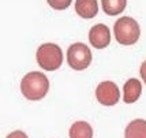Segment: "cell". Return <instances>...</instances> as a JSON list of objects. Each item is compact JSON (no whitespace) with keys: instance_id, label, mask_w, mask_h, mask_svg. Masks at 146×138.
<instances>
[{"instance_id":"cell-1","label":"cell","mask_w":146,"mask_h":138,"mask_svg":"<svg viewBox=\"0 0 146 138\" xmlns=\"http://www.w3.org/2000/svg\"><path fill=\"white\" fill-rule=\"evenodd\" d=\"M48 90H49V81L44 73L33 71L22 78L21 92L27 100H41L46 96Z\"/></svg>"},{"instance_id":"cell-2","label":"cell","mask_w":146,"mask_h":138,"mask_svg":"<svg viewBox=\"0 0 146 138\" xmlns=\"http://www.w3.org/2000/svg\"><path fill=\"white\" fill-rule=\"evenodd\" d=\"M115 38L121 45L135 44L141 36V29L138 22L131 17H121L115 22L113 26Z\"/></svg>"},{"instance_id":"cell-3","label":"cell","mask_w":146,"mask_h":138,"mask_svg":"<svg viewBox=\"0 0 146 138\" xmlns=\"http://www.w3.org/2000/svg\"><path fill=\"white\" fill-rule=\"evenodd\" d=\"M37 63L45 71H55L63 63V52L60 47L53 43H46L38 47L37 49Z\"/></svg>"},{"instance_id":"cell-4","label":"cell","mask_w":146,"mask_h":138,"mask_svg":"<svg viewBox=\"0 0 146 138\" xmlns=\"http://www.w3.org/2000/svg\"><path fill=\"white\" fill-rule=\"evenodd\" d=\"M67 63L71 69L76 71L88 69L92 63V51L83 43H75L70 45L67 51Z\"/></svg>"},{"instance_id":"cell-5","label":"cell","mask_w":146,"mask_h":138,"mask_svg":"<svg viewBox=\"0 0 146 138\" xmlns=\"http://www.w3.org/2000/svg\"><path fill=\"white\" fill-rule=\"evenodd\" d=\"M96 97L100 104L111 107V105L117 104V101L120 100V92L115 82L104 81L96 89Z\"/></svg>"},{"instance_id":"cell-6","label":"cell","mask_w":146,"mask_h":138,"mask_svg":"<svg viewBox=\"0 0 146 138\" xmlns=\"http://www.w3.org/2000/svg\"><path fill=\"white\" fill-rule=\"evenodd\" d=\"M89 41L97 49H102L105 47H108L111 43V31L109 27L104 23H97L92 26L89 31Z\"/></svg>"},{"instance_id":"cell-7","label":"cell","mask_w":146,"mask_h":138,"mask_svg":"<svg viewBox=\"0 0 146 138\" xmlns=\"http://www.w3.org/2000/svg\"><path fill=\"white\" fill-rule=\"evenodd\" d=\"M142 93V83L137 78H131L124 83L123 88V100L127 104H133L141 97Z\"/></svg>"},{"instance_id":"cell-8","label":"cell","mask_w":146,"mask_h":138,"mask_svg":"<svg viewBox=\"0 0 146 138\" xmlns=\"http://www.w3.org/2000/svg\"><path fill=\"white\" fill-rule=\"evenodd\" d=\"M75 11L79 17L85 19L94 18L98 13V3L96 0H76Z\"/></svg>"},{"instance_id":"cell-9","label":"cell","mask_w":146,"mask_h":138,"mask_svg":"<svg viewBox=\"0 0 146 138\" xmlns=\"http://www.w3.org/2000/svg\"><path fill=\"white\" fill-rule=\"evenodd\" d=\"M126 138H146V120L135 119L130 122L124 131Z\"/></svg>"},{"instance_id":"cell-10","label":"cell","mask_w":146,"mask_h":138,"mask_svg":"<svg viewBox=\"0 0 146 138\" xmlns=\"http://www.w3.org/2000/svg\"><path fill=\"white\" fill-rule=\"evenodd\" d=\"M70 138H93V129L88 122H75L70 127Z\"/></svg>"},{"instance_id":"cell-11","label":"cell","mask_w":146,"mask_h":138,"mask_svg":"<svg viewBox=\"0 0 146 138\" xmlns=\"http://www.w3.org/2000/svg\"><path fill=\"white\" fill-rule=\"evenodd\" d=\"M102 10L108 15H119L120 13L124 11V8L127 6L126 0H102L101 1Z\"/></svg>"},{"instance_id":"cell-12","label":"cell","mask_w":146,"mask_h":138,"mask_svg":"<svg viewBox=\"0 0 146 138\" xmlns=\"http://www.w3.org/2000/svg\"><path fill=\"white\" fill-rule=\"evenodd\" d=\"M48 4L53 8H56V10H66L67 7L71 4L70 0H62V1H57V0H49L48 1Z\"/></svg>"},{"instance_id":"cell-13","label":"cell","mask_w":146,"mask_h":138,"mask_svg":"<svg viewBox=\"0 0 146 138\" xmlns=\"http://www.w3.org/2000/svg\"><path fill=\"white\" fill-rule=\"evenodd\" d=\"M6 138H27L23 131H21V130H17V131H13L11 134H8Z\"/></svg>"},{"instance_id":"cell-14","label":"cell","mask_w":146,"mask_h":138,"mask_svg":"<svg viewBox=\"0 0 146 138\" xmlns=\"http://www.w3.org/2000/svg\"><path fill=\"white\" fill-rule=\"evenodd\" d=\"M139 74L142 77V81L146 83V60L142 64H141V69H139Z\"/></svg>"}]
</instances>
